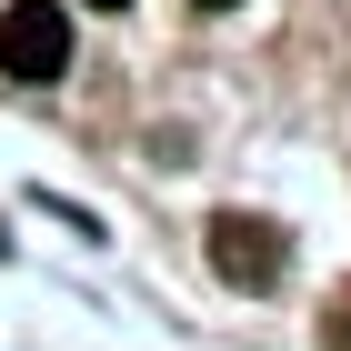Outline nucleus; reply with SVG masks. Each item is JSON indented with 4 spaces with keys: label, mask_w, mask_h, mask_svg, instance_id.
I'll list each match as a JSON object with an SVG mask.
<instances>
[{
    "label": "nucleus",
    "mask_w": 351,
    "mask_h": 351,
    "mask_svg": "<svg viewBox=\"0 0 351 351\" xmlns=\"http://www.w3.org/2000/svg\"><path fill=\"white\" fill-rule=\"evenodd\" d=\"M281 261H291V241H281L261 211H221L211 221V271H221V281L261 291V281H281Z\"/></svg>",
    "instance_id": "nucleus-2"
},
{
    "label": "nucleus",
    "mask_w": 351,
    "mask_h": 351,
    "mask_svg": "<svg viewBox=\"0 0 351 351\" xmlns=\"http://www.w3.org/2000/svg\"><path fill=\"white\" fill-rule=\"evenodd\" d=\"M0 71L10 81H60L71 71V10L60 0H10L0 10Z\"/></svg>",
    "instance_id": "nucleus-1"
},
{
    "label": "nucleus",
    "mask_w": 351,
    "mask_h": 351,
    "mask_svg": "<svg viewBox=\"0 0 351 351\" xmlns=\"http://www.w3.org/2000/svg\"><path fill=\"white\" fill-rule=\"evenodd\" d=\"M90 10H121V0H90Z\"/></svg>",
    "instance_id": "nucleus-4"
},
{
    "label": "nucleus",
    "mask_w": 351,
    "mask_h": 351,
    "mask_svg": "<svg viewBox=\"0 0 351 351\" xmlns=\"http://www.w3.org/2000/svg\"><path fill=\"white\" fill-rule=\"evenodd\" d=\"M331 331H341V341H351V291H341V322H331Z\"/></svg>",
    "instance_id": "nucleus-3"
},
{
    "label": "nucleus",
    "mask_w": 351,
    "mask_h": 351,
    "mask_svg": "<svg viewBox=\"0 0 351 351\" xmlns=\"http://www.w3.org/2000/svg\"><path fill=\"white\" fill-rule=\"evenodd\" d=\"M201 10H231V0H201Z\"/></svg>",
    "instance_id": "nucleus-5"
}]
</instances>
